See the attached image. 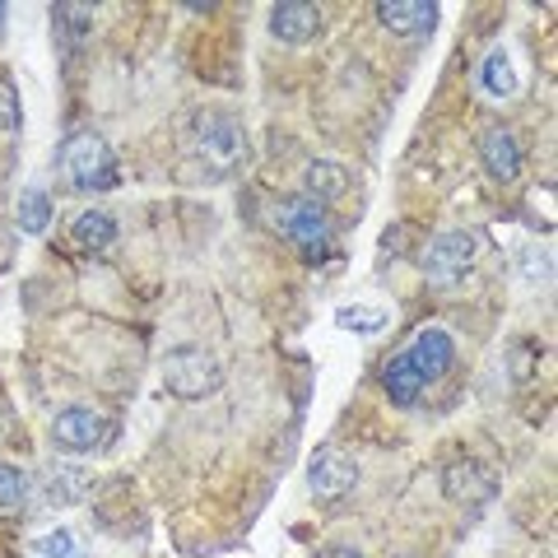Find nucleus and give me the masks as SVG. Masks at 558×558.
I'll return each instance as SVG.
<instances>
[{
  "instance_id": "obj_1",
  "label": "nucleus",
  "mask_w": 558,
  "mask_h": 558,
  "mask_svg": "<svg viewBox=\"0 0 558 558\" xmlns=\"http://www.w3.org/2000/svg\"><path fill=\"white\" fill-rule=\"evenodd\" d=\"M191 140H196V159L205 168H215V178H229L247 159V131H242V121L229 108H205L196 117Z\"/></svg>"
},
{
  "instance_id": "obj_2",
  "label": "nucleus",
  "mask_w": 558,
  "mask_h": 558,
  "mask_svg": "<svg viewBox=\"0 0 558 558\" xmlns=\"http://www.w3.org/2000/svg\"><path fill=\"white\" fill-rule=\"evenodd\" d=\"M61 168L80 191H112L117 186V159H112L108 140L94 135V131H80V135L65 140Z\"/></svg>"
},
{
  "instance_id": "obj_3",
  "label": "nucleus",
  "mask_w": 558,
  "mask_h": 558,
  "mask_svg": "<svg viewBox=\"0 0 558 558\" xmlns=\"http://www.w3.org/2000/svg\"><path fill=\"white\" fill-rule=\"evenodd\" d=\"M163 387L178 400H205L223 387V368L209 349L182 344V349H172L168 363H163Z\"/></svg>"
},
{
  "instance_id": "obj_4",
  "label": "nucleus",
  "mask_w": 558,
  "mask_h": 558,
  "mask_svg": "<svg viewBox=\"0 0 558 558\" xmlns=\"http://www.w3.org/2000/svg\"><path fill=\"white\" fill-rule=\"evenodd\" d=\"M480 252H484V233L480 229H447L442 238L428 242L424 270L438 279V284H457V279L480 260Z\"/></svg>"
},
{
  "instance_id": "obj_5",
  "label": "nucleus",
  "mask_w": 558,
  "mask_h": 558,
  "mask_svg": "<svg viewBox=\"0 0 558 558\" xmlns=\"http://www.w3.org/2000/svg\"><path fill=\"white\" fill-rule=\"evenodd\" d=\"M279 223H284V233L303 247L307 260L326 256V247H330V219H326V209L317 201H307V196L303 201H289L284 215H279Z\"/></svg>"
},
{
  "instance_id": "obj_6",
  "label": "nucleus",
  "mask_w": 558,
  "mask_h": 558,
  "mask_svg": "<svg viewBox=\"0 0 558 558\" xmlns=\"http://www.w3.org/2000/svg\"><path fill=\"white\" fill-rule=\"evenodd\" d=\"M354 480H359V465H354V457H349V451H340V447H322L317 457H312V465H307V488H312V494H317L322 502L344 498L349 488H354Z\"/></svg>"
},
{
  "instance_id": "obj_7",
  "label": "nucleus",
  "mask_w": 558,
  "mask_h": 558,
  "mask_svg": "<svg viewBox=\"0 0 558 558\" xmlns=\"http://www.w3.org/2000/svg\"><path fill=\"white\" fill-rule=\"evenodd\" d=\"M51 442L61 451H94L108 442V418L98 410H84V405H70L51 418Z\"/></svg>"
},
{
  "instance_id": "obj_8",
  "label": "nucleus",
  "mask_w": 558,
  "mask_h": 558,
  "mask_svg": "<svg viewBox=\"0 0 558 558\" xmlns=\"http://www.w3.org/2000/svg\"><path fill=\"white\" fill-rule=\"evenodd\" d=\"M405 359H410V368L418 373V381H438V377H447L451 373V363H457V340L447 336L442 326H424L414 336V344L405 349Z\"/></svg>"
},
{
  "instance_id": "obj_9",
  "label": "nucleus",
  "mask_w": 558,
  "mask_h": 558,
  "mask_svg": "<svg viewBox=\"0 0 558 558\" xmlns=\"http://www.w3.org/2000/svg\"><path fill=\"white\" fill-rule=\"evenodd\" d=\"M317 28H322V10L307 5V0H279V5L270 10V33L279 43H289V47L312 43L317 38Z\"/></svg>"
},
{
  "instance_id": "obj_10",
  "label": "nucleus",
  "mask_w": 558,
  "mask_h": 558,
  "mask_svg": "<svg viewBox=\"0 0 558 558\" xmlns=\"http://www.w3.org/2000/svg\"><path fill=\"white\" fill-rule=\"evenodd\" d=\"M494 488H498V480L488 475L480 461H457V465L442 470V494L451 502H488Z\"/></svg>"
},
{
  "instance_id": "obj_11",
  "label": "nucleus",
  "mask_w": 558,
  "mask_h": 558,
  "mask_svg": "<svg viewBox=\"0 0 558 558\" xmlns=\"http://www.w3.org/2000/svg\"><path fill=\"white\" fill-rule=\"evenodd\" d=\"M480 163L488 168V178L512 182L517 172H521V145H517V135L508 126H488L480 135Z\"/></svg>"
},
{
  "instance_id": "obj_12",
  "label": "nucleus",
  "mask_w": 558,
  "mask_h": 558,
  "mask_svg": "<svg viewBox=\"0 0 558 558\" xmlns=\"http://www.w3.org/2000/svg\"><path fill=\"white\" fill-rule=\"evenodd\" d=\"M377 20H381L387 33L414 38V33H428L433 24H438V5H428V0H381Z\"/></svg>"
},
{
  "instance_id": "obj_13",
  "label": "nucleus",
  "mask_w": 558,
  "mask_h": 558,
  "mask_svg": "<svg viewBox=\"0 0 558 558\" xmlns=\"http://www.w3.org/2000/svg\"><path fill=\"white\" fill-rule=\"evenodd\" d=\"M84 494H89V475L75 465H47L38 480V498L47 508H75V502H84Z\"/></svg>"
},
{
  "instance_id": "obj_14",
  "label": "nucleus",
  "mask_w": 558,
  "mask_h": 558,
  "mask_svg": "<svg viewBox=\"0 0 558 558\" xmlns=\"http://www.w3.org/2000/svg\"><path fill=\"white\" fill-rule=\"evenodd\" d=\"M303 191H307V201H336L349 191V168L336 163V159H317V163H307L303 172Z\"/></svg>"
},
{
  "instance_id": "obj_15",
  "label": "nucleus",
  "mask_w": 558,
  "mask_h": 558,
  "mask_svg": "<svg viewBox=\"0 0 558 558\" xmlns=\"http://www.w3.org/2000/svg\"><path fill=\"white\" fill-rule=\"evenodd\" d=\"M70 238L80 242V252H112L117 219L108 215V209H84V215L75 219V229H70Z\"/></svg>"
},
{
  "instance_id": "obj_16",
  "label": "nucleus",
  "mask_w": 558,
  "mask_h": 558,
  "mask_svg": "<svg viewBox=\"0 0 558 558\" xmlns=\"http://www.w3.org/2000/svg\"><path fill=\"white\" fill-rule=\"evenodd\" d=\"M480 84H484V94L488 98H512L521 89V80H517V65L508 57V47H494L484 57V70H480Z\"/></svg>"
},
{
  "instance_id": "obj_17",
  "label": "nucleus",
  "mask_w": 558,
  "mask_h": 558,
  "mask_svg": "<svg viewBox=\"0 0 558 558\" xmlns=\"http://www.w3.org/2000/svg\"><path fill=\"white\" fill-rule=\"evenodd\" d=\"M381 387H387V396L396 400V405H414L418 400V391H424V381H418V373L410 368V359L405 354H396L391 363H387V373H381Z\"/></svg>"
},
{
  "instance_id": "obj_18",
  "label": "nucleus",
  "mask_w": 558,
  "mask_h": 558,
  "mask_svg": "<svg viewBox=\"0 0 558 558\" xmlns=\"http://www.w3.org/2000/svg\"><path fill=\"white\" fill-rule=\"evenodd\" d=\"M391 312L387 307H368V303H344L336 312V326L340 330H359V336H377V330H387Z\"/></svg>"
},
{
  "instance_id": "obj_19",
  "label": "nucleus",
  "mask_w": 558,
  "mask_h": 558,
  "mask_svg": "<svg viewBox=\"0 0 558 558\" xmlns=\"http://www.w3.org/2000/svg\"><path fill=\"white\" fill-rule=\"evenodd\" d=\"M47 223H51V196L43 186H28L20 196V229L24 233H47Z\"/></svg>"
},
{
  "instance_id": "obj_20",
  "label": "nucleus",
  "mask_w": 558,
  "mask_h": 558,
  "mask_svg": "<svg viewBox=\"0 0 558 558\" xmlns=\"http://www.w3.org/2000/svg\"><path fill=\"white\" fill-rule=\"evenodd\" d=\"M51 14H57V24H61L75 43H84V38L94 33V5H75V0H65V5H57Z\"/></svg>"
},
{
  "instance_id": "obj_21",
  "label": "nucleus",
  "mask_w": 558,
  "mask_h": 558,
  "mask_svg": "<svg viewBox=\"0 0 558 558\" xmlns=\"http://www.w3.org/2000/svg\"><path fill=\"white\" fill-rule=\"evenodd\" d=\"M24 498H28V480H24V470L0 461V508H20Z\"/></svg>"
},
{
  "instance_id": "obj_22",
  "label": "nucleus",
  "mask_w": 558,
  "mask_h": 558,
  "mask_svg": "<svg viewBox=\"0 0 558 558\" xmlns=\"http://www.w3.org/2000/svg\"><path fill=\"white\" fill-rule=\"evenodd\" d=\"M20 94H14V84L10 80H0V135H10V131H20Z\"/></svg>"
},
{
  "instance_id": "obj_23",
  "label": "nucleus",
  "mask_w": 558,
  "mask_h": 558,
  "mask_svg": "<svg viewBox=\"0 0 558 558\" xmlns=\"http://www.w3.org/2000/svg\"><path fill=\"white\" fill-rule=\"evenodd\" d=\"M38 554L43 558H75V535L70 531H47L38 539Z\"/></svg>"
},
{
  "instance_id": "obj_24",
  "label": "nucleus",
  "mask_w": 558,
  "mask_h": 558,
  "mask_svg": "<svg viewBox=\"0 0 558 558\" xmlns=\"http://www.w3.org/2000/svg\"><path fill=\"white\" fill-rule=\"evenodd\" d=\"M535 363H539L535 344H531V340H517V344H512V377H517V381H526V377L535 373Z\"/></svg>"
},
{
  "instance_id": "obj_25",
  "label": "nucleus",
  "mask_w": 558,
  "mask_h": 558,
  "mask_svg": "<svg viewBox=\"0 0 558 558\" xmlns=\"http://www.w3.org/2000/svg\"><path fill=\"white\" fill-rule=\"evenodd\" d=\"M317 558H363L359 549H344V545H330V549H322Z\"/></svg>"
},
{
  "instance_id": "obj_26",
  "label": "nucleus",
  "mask_w": 558,
  "mask_h": 558,
  "mask_svg": "<svg viewBox=\"0 0 558 558\" xmlns=\"http://www.w3.org/2000/svg\"><path fill=\"white\" fill-rule=\"evenodd\" d=\"M0 28H5V5H0Z\"/></svg>"
}]
</instances>
